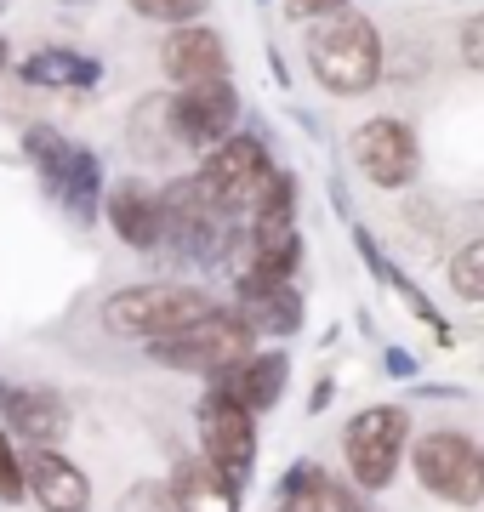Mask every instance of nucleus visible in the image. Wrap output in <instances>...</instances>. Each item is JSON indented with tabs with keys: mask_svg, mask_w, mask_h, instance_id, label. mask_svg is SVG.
Segmentation results:
<instances>
[{
	"mask_svg": "<svg viewBox=\"0 0 484 512\" xmlns=\"http://www.w3.org/2000/svg\"><path fill=\"white\" fill-rule=\"evenodd\" d=\"M348 0H285V18H331Z\"/></svg>",
	"mask_w": 484,
	"mask_h": 512,
	"instance_id": "27",
	"label": "nucleus"
},
{
	"mask_svg": "<svg viewBox=\"0 0 484 512\" xmlns=\"http://www.w3.org/2000/svg\"><path fill=\"white\" fill-rule=\"evenodd\" d=\"M57 6H92V0H57Z\"/></svg>",
	"mask_w": 484,
	"mask_h": 512,
	"instance_id": "31",
	"label": "nucleus"
},
{
	"mask_svg": "<svg viewBox=\"0 0 484 512\" xmlns=\"http://www.w3.org/2000/svg\"><path fill=\"white\" fill-rule=\"evenodd\" d=\"M114 512H177V501H171L166 484H154V478H137L120 501H114Z\"/></svg>",
	"mask_w": 484,
	"mask_h": 512,
	"instance_id": "25",
	"label": "nucleus"
},
{
	"mask_svg": "<svg viewBox=\"0 0 484 512\" xmlns=\"http://www.w3.org/2000/svg\"><path fill=\"white\" fill-rule=\"evenodd\" d=\"M285 376H291V359L285 353H245V359H234V365H223L217 376H211V387L217 393H228L234 404H245L251 416H262V410H274L285 393Z\"/></svg>",
	"mask_w": 484,
	"mask_h": 512,
	"instance_id": "15",
	"label": "nucleus"
},
{
	"mask_svg": "<svg viewBox=\"0 0 484 512\" xmlns=\"http://www.w3.org/2000/svg\"><path fill=\"white\" fill-rule=\"evenodd\" d=\"M160 69L171 86H205V80H228V46L217 29L205 23H177L160 46Z\"/></svg>",
	"mask_w": 484,
	"mask_h": 512,
	"instance_id": "12",
	"label": "nucleus"
},
{
	"mask_svg": "<svg viewBox=\"0 0 484 512\" xmlns=\"http://www.w3.org/2000/svg\"><path fill=\"white\" fill-rule=\"evenodd\" d=\"M331 501H336V512H376L359 484H336V478H331Z\"/></svg>",
	"mask_w": 484,
	"mask_h": 512,
	"instance_id": "28",
	"label": "nucleus"
},
{
	"mask_svg": "<svg viewBox=\"0 0 484 512\" xmlns=\"http://www.w3.org/2000/svg\"><path fill=\"white\" fill-rule=\"evenodd\" d=\"M23 495H29V484H23V450L12 433H0V507H23Z\"/></svg>",
	"mask_w": 484,
	"mask_h": 512,
	"instance_id": "24",
	"label": "nucleus"
},
{
	"mask_svg": "<svg viewBox=\"0 0 484 512\" xmlns=\"http://www.w3.org/2000/svg\"><path fill=\"white\" fill-rule=\"evenodd\" d=\"M234 239H240L234 217L205 200V188L194 177H171L160 188V251H171L177 262H194V268H223Z\"/></svg>",
	"mask_w": 484,
	"mask_h": 512,
	"instance_id": "1",
	"label": "nucleus"
},
{
	"mask_svg": "<svg viewBox=\"0 0 484 512\" xmlns=\"http://www.w3.org/2000/svg\"><path fill=\"white\" fill-rule=\"evenodd\" d=\"M131 154L143 165H166L171 148H177V131H171V97H143L131 109V131H126Z\"/></svg>",
	"mask_w": 484,
	"mask_h": 512,
	"instance_id": "20",
	"label": "nucleus"
},
{
	"mask_svg": "<svg viewBox=\"0 0 484 512\" xmlns=\"http://www.w3.org/2000/svg\"><path fill=\"white\" fill-rule=\"evenodd\" d=\"M23 484L40 512H92V478L52 444H23Z\"/></svg>",
	"mask_w": 484,
	"mask_h": 512,
	"instance_id": "11",
	"label": "nucleus"
},
{
	"mask_svg": "<svg viewBox=\"0 0 484 512\" xmlns=\"http://www.w3.org/2000/svg\"><path fill=\"white\" fill-rule=\"evenodd\" d=\"M211 0H131V12L149 23H194Z\"/></svg>",
	"mask_w": 484,
	"mask_h": 512,
	"instance_id": "26",
	"label": "nucleus"
},
{
	"mask_svg": "<svg viewBox=\"0 0 484 512\" xmlns=\"http://www.w3.org/2000/svg\"><path fill=\"white\" fill-rule=\"evenodd\" d=\"M0 393H6V387H0Z\"/></svg>",
	"mask_w": 484,
	"mask_h": 512,
	"instance_id": "33",
	"label": "nucleus"
},
{
	"mask_svg": "<svg viewBox=\"0 0 484 512\" xmlns=\"http://www.w3.org/2000/svg\"><path fill=\"white\" fill-rule=\"evenodd\" d=\"M240 126V97L228 80H205V86H177L171 97V131H177V148H217L228 131Z\"/></svg>",
	"mask_w": 484,
	"mask_h": 512,
	"instance_id": "9",
	"label": "nucleus"
},
{
	"mask_svg": "<svg viewBox=\"0 0 484 512\" xmlns=\"http://www.w3.org/2000/svg\"><path fill=\"white\" fill-rule=\"evenodd\" d=\"M268 177H274V160H268L262 137H251V131H228L217 148H205L200 171H194L205 200L217 205V211H228V217H245L257 205Z\"/></svg>",
	"mask_w": 484,
	"mask_h": 512,
	"instance_id": "5",
	"label": "nucleus"
},
{
	"mask_svg": "<svg viewBox=\"0 0 484 512\" xmlns=\"http://www.w3.org/2000/svg\"><path fill=\"white\" fill-rule=\"evenodd\" d=\"M177 512H240V484L223 478L205 456H183L166 478Z\"/></svg>",
	"mask_w": 484,
	"mask_h": 512,
	"instance_id": "17",
	"label": "nucleus"
},
{
	"mask_svg": "<svg viewBox=\"0 0 484 512\" xmlns=\"http://www.w3.org/2000/svg\"><path fill=\"white\" fill-rule=\"evenodd\" d=\"M462 57L473 63V69H484V12L462 29Z\"/></svg>",
	"mask_w": 484,
	"mask_h": 512,
	"instance_id": "29",
	"label": "nucleus"
},
{
	"mask_svg": "<svg viewBox=\"0 0 484 512\" xmlns=\"http://www.w3.org/2000/svg\"><path fill=\"white\" fill-rule=\"evenodd\" d=\"M479 473H484V450H479Z\"/></svg>",
	"mask_w": 484,
	"mask_h": 512,
	"instance_id": "32",
	"label": "nucleus"
},
{
	"mask_svg": "<svg viewBox=\"0 0 484 512\" xmlns=\"http://www.w3.org/2000/svg\"><path fill=\"white\" fill-rule=\"evenodd\" d=\"M405 439H410V416L399 404H371L348 421L342 433V456H348V473H354L359 490H382L405 456Z\"/></svg>",
	"mask_w": 484,
	"mask_h": 512,
	"instance_id": "6",
	"label": "nucleus"
},
{
	"mask_svg": "<svg viewBox=\"0 0 484 512\" xmlns=\"http://www.w3.org/2000/svg\"><path fill=\"white\" fill-rule=\"evenodd\" d=\"M240 296V319L257 336H291L302 325V296L291 279H257V285H234Z\"/></svg>",
	"mask_w": 484,
	"mask_h": 512,
	"instance_id": "19",
	"label": "nucleus"
},
{
	"mask_svg": "<svg viewBox=\"0 0 484 512\" xmlns=\"http://www.w3.org/2000/svg\"><path fill=\"white\" fill-rule=\"evenodd\" d=\"M69 148H75V143H69V137H63L57 126H46V120L23 126V160L40 171V183H46V188H52V177L63 171V165H69Z\"/></svg>",
	"mask_w": 484,
	"mask_h": 512,
	"instance_id": "22",
	"label": "nucleus"
},
{
	"mask_svg": "<svg viewBox=\"0 0 484 512\" xmlns=\"http://www.w3.org/2000/svg\"><path fill=\"white\" fill-rule=\"evenodd\" d=\"M46 194L57 200V211H63L69 222H80V228L97 222V211H103V160H97L92 148L75 143V148H69V165L52 177Z\"/></svg>",
	"mask_w": 484,
	"mask_h": 512,
	"instance_id": "18",
	"label": "nucleus"
},
{
	"mask_svg": "<svg viewBox=\"0 0 484 512\" xmlns=\"http://www.w3.org/2000/svg\"><path fill=\"white\" fill-rule=\"evenodd\" d=\"M6 63H12V46H6V40H0V74H6Z\"/></svg>",
	"mask_w": 484,
	"mask_h": 512,
	"instance_id": "30",
	"label": "nucleus"
},
{
	"mask_svg": "<svg viewBox=\"0 0 484 512\" xmlns=\"http://www.w3.org/2000/svg\"><path fill=\"white\" fill-rule=\"evenodd\" d=\"M450 291L462 302H484V239H467L450 262Z\"/></svg>",
	"mask_w": 484,
	"mask_h": 512,
	"instance_id": "23",
	"label": "nucleus"
},
{
	"mask_svg": "<svg viewBox=\"0 0 484 512\" xmlns=\"http://www.w3.org/2000/svg\"><path fill=\"white\" fill-rule=\"evenodd\" d=\"M143 348H149L154 365H166V370L217 376L223 365H234V359H245V353L257 348V330L240 319V308H211V313H200L194 325L171 330V336H154Z\"/></svg>",
	"mask_w": 484,
	"mask_h": 512,
	"instance_id": "4",
	"label": "nucleus"
},
{
	"mask_svg": "<svg viewBox=\"0 0 484 512\" xmlns=\"http://www.w3.org/2000/svg\"><path fill=\"white\" fill-rule=\"evenodd\" d=\"M18 80L35 92H97L103 63L86 52H69V46H40L18 63Z\"/></svg>",
	"mask_w": 484,
	"mask_h": 512,
	"instance_id": "16",
	"label": "nucleus"
},
{
	"mask_svg": "<svg viewBox=\"0 0 484 512\" xmlns=\"http://www.w3.org/2000/svg\"><path fill=\"white\" fill-rule=\"evenodd\" d=\"M416 478H422V490L450 501V507L484 501L479 444L462 439V433H428V439L416 444Z\"/></svg>",
	"mask_w": 484,
	"mask_h": 512,
	"instance_id": "8",
	"label": "nucleus"
},
{
	"mask_svg": "<svg viewBox=\"0 0 484 512\" xmlns=\"http://www.w3.org/2000/svg\"><path fill=\"white\" fill-rule=\"evenodd\" d=\"M308 69L331 97H359L382 80V35L371 18L354 12H331L314 23L308 35Z\"/></svg>",
	"mask_w": 484,
	"mask_h": 512,
	"instance_id": "2",
	"label": "nucleus"
},
{
	"mask_svg": "<svg viewBox=\"0 0 484 512\" xmlns=\"http://www.w3.org/2000/svg\"><path fill=\"white\" fill-rule=\"evenodd\" d=\"M0 421H6V433L23 444H63L69 439V404L57 399L52 387H6L0 393Z\"/></svg>",
	"mask_w": 484,
	"mask_h": 512,
	"instance_id": "13",
	"label": "nucleus"
},
{
	"mask_svg": "<svg viewBox=\"0 0 484 512\" xmlns=\"http://www.w3.org/2000/svg\"><path fill=\"white\" fill-rule=\"evenodd\" d=\"M194 421H200V456L223 478L245 484L251 467H257V416L245 404H234L228 393L205 387V399L194 404Z\"/></svg>",
	"mask_w": 484,
	"mask_h": 512,
	"instance_id": "7",
	"label": "nucleus"
},
{
	"mask_svg": "<svg viewBox=\"0 0 484 512\" xmlns=\"http://www.w3.org/2000/svg\"><path fill=\"white\" fill-rule=\"evenodd\" d=\"M103 217L120 245L160 251V188H149L143 177H120L114 188H103Z\"/></svg>",
	"mask_w": 484,
	"mask_h": 512,
	"instance_id": "14",
	"label": "nucleus"
},
{
	"mask_svg": "<svg viewBox=\"0 0 484 512\" xmlns=\"http://www.w3.org/2000/svg\"><path fill=\"white\" fill-rule=\"evenodd\" d=\"M217 302L200 291V285H183V279H149V285H120L114 296H103V330L109 336H126V342H154V336H171V330L194 325L200 313H211Z\"/></svg>",
	"mask_w": 484,
	"mask_h": 512,
	"instance_id": "3",
	"label": "nucleus"
},
{
	"mask_svg": "<svg viewBox=\"0 0 484 512\" xmlns=\"http://www.w3.org/2000/svg\"><path fill=\"white\" fill-rule=\"evenodd\" d=\"M280 512H336L331 501V473L319 461H297L280 478Z\"/></svg>",
	"mask_w": 484,
	"mask_h": 512,
	"instance_id": "21",
	"label": "nucleus"
},
{
	"mask_svg": "<svg viewBox=\"0 0 484 512\" xmlns=\"http://www.w3.org/2000/svg\"><path fill=\"white\" fill-rule=\"evenodd\" d=\"M354 160L376 188H405L416 177V137L405 131V120L376 114L354 131Z\"/></svg>",
	"mask_w": 484,
	"mask_h": 512,
	"instance_id": "10",
	"label": "nucleus"
}]
</instances>
